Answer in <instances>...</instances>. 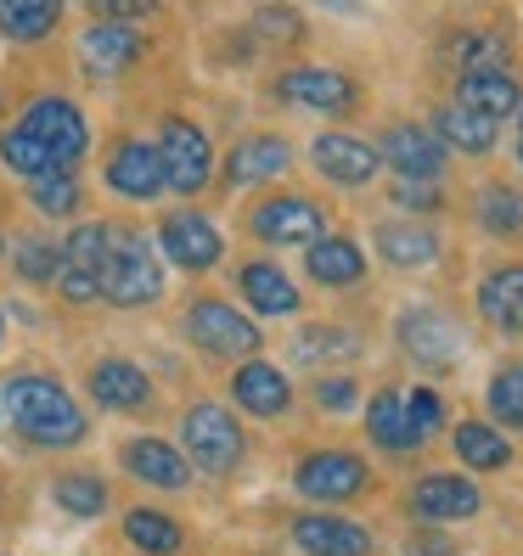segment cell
<instances>
[{"mask_svg": "<svg viewBox=\"0 0 523 556\" xmlns=\"http://www.w3.org/2000/svg\"><path fill=\"white\" fill-rule=\"evenodd\" d=\"M0 410L12 416V428L40 444V450H69L85 439V410L57 377H12L0 388Z\"/></svg>", "mask_w": 523, "mask_h": 556, "instance_id": "6da1fadb", "label": "cell"}, {"mask_svg": "<svg viewBox=\"0 0 523 556\" xmlns=\"http://www.w3.org/2000/svg\"><path fill=\"white\" fill-rule=\"evenodd\" d=\"M242 428H237V416L225 410V405H191L186 410V428H180V455H186V467H198L209 478H225V472H237L242 462Z\"/></svg>", "mask_w": 523, "mask_h": 556, "instance_id": "7a4b0ae2", "label": "cell"}, {"mask_svg": "<svg viewBox=\"0 0 523 556\" xmlns=\"http://www.w3.org/2000/svg\"><path fill=\"white\" fill-rule=\"evenodd\" d=\"M163 292V270H158V253L141 237H113L108 248V265H102V299L119 309H141Z\"/></svg>", "mask_w": 523, "mask_h": 556, "instance_id": "3957f363", "label": "cell"}, {"mask_svg": "<svg viewBox=\"0 0 523 556\" xmlns=\"http://www.w3.org/2000/svg\"><path fill=\"white\" fill-rule=\"evenodd\" d=\"M158 163H163V186H175L180 198H198V191L209 186L214 175V147L198 124H186V118H163L158 129Z\"/></svg>", "mask_w": 523, "mask_h": 556, "instance_id": "277c9868", "label": "cell"}, {"mask_svg": "<svg viewBox=\"0 0 523 556\" xmlns=\"http://www.w3.org/2000/svg\"><path fill=\"white\" fill-rule=\"evenodd\" d=\"M17 129H23L28 141H40V147L57 157V169H74V163L85 157V147H90L85 113H79L74 102H62V96H40V102H28Z\"/></svg>", "mask_w": 523, "mask_h": 556, "instance_id": "5b68a950", "label": "cell"}, {"mask_svg": "<svg viewBox=\"0 0 523 556\" xmlns=\"http://www.w3.org/2000/svg\"><path fill=\"white\" fill-rule=\"evenodd\" d=\"M186 338L198 343L203 354H214V359L259 354V326H253L248 315H237L232 304H220V299L191 304V315H186Z\"/></svg>", "mask_w": 523, "mask_h": 556, "instance_id": "8992f818", "label": "cell"}, {"mask_svg": "<svg viewBox=\"0 0 523 556\" xmlns=\"http://www.w3.org/2000/svg\"><path fill=\"white\" fill-rule=\"evenodd\" d=\"M292 483H299L304 501H326V506H344L366 489V462L349 450H321L310 455V462H299V472H292Z\"/></svg>", "mask_w": 523, "mask_h": 556, "instance_id": "52a82bcc", "label": "cell"}, {"mask_svg": "<svg viewBox=\"0 0 523 556\" xmlns=\"http://www.w3.org/2000/svg\"><path fill=\"white\" fill-rule=\"evenodd\" d=\"M253 237L259 242H271V248H310V242H321V208L310 203V198H271V203H259L253 208Z\"/></svg>", "mask_w": 523, "mask_h": 556, "instance_id": "ba28073f", "label": "cell"}, {"mask_svg": "<svg viewBox=\"0 0 523 556\" xmlns=\"http://www.w3.org/2000/svg\"><path fill=\"white\" fill-rule=\"evenodd\" d=\"M158 242H163V253H170L180 270H209L214 258L225 253L214 219H203V214H163L158 219Z\"/></svg>", "mask_w": 523, "mask_h": 556, "instance_id": "9c48e42d", "label": "cell"}, {"mask_svg": "<svg viewBox=\"0 0 523 556\" xmlns=\"http://www.w3.org/2000/svg\"><path fill=\"white\" fill-rule=\"evenodd\" d=\"M276 96L292 102V108H310V113H349L361 85H354L349 74H333V68H292L276 85Z\"/></svg>", "mask_w": 523, "mask_h": 556, "instance_id": "30bf717a", "label": "cell"}, {"mask_svg": "<svg viewBox=\"0 0 523 556\" xmlns=\"http://www.w3.org/2000/svg\"><path fill=\"white\" fill-rule=\"evenodd\" d=\"M400 349L416 359V366L445 371V366H456V349H462V338H456V326H450L439 309H406V315H400Z\"/></svg>", "mask_w": 523, "mask_h": 556, "instance_id": "8fae6325", "label": "cell"}, {"mask_svg": "<svg viewBox=\"0 0 523 556\" xmlns=\"http://www.w3.org/2000/svg\"><path fill=\"white\" fill-rule=\"evenodd\" d=\"M310 157H315V169L326 180H338V186H366L377 175V163H383V152L361 136H315Z\"/></svg>", "mask_w": 523, "mask_h": 556, "instance_id": "7c38bea8", "label": "cell"}, {"mask_svg": "<svg viewBox=\"0 0 523 556\" xmlns=\"http://www.w3.org/2000/svg\"><path fill=\"white\" fill-rule=\"evenodd\" d=\"M108 186L129 203H152L163 191V163H158V147H141V141H124L113 147L108 157Z\"/></svg>", "mask_w": 523, "mask_h": 556, "instance_id": "4fadbf2b", "label": "cell"}, {"mask_svg": "<svg viewBox=\"0 0 523 556\" xmlns=\"http://www.w3.org/2000/svg\"><path fill=\"white\" fill-rule=\"evenodd\" d=\"M383 157L395 163L406 180H434L445 169V147H439L434 129H422V124H395V129H388Z\"/></svg>", "mask_w": 523, "mask_h": 556, "instance_id": "5bb4252c", "label": "cell"}, {"mask_svg": "<svg viewBox=\"0 0 523 556\" xmlns=\"http://www.w3.org/2000/svg\"><path fill=\"white\" fill-rule=\"evenodd\" d=\"M119 462H124L129 478H141V483H152V489H186V478H191L186 455H180L175 444H163V439H129V444L119 450Z\"/></svg>", "mask_w": 523, "mask_h": 556, "instance_id": "9a60e30c", "label": "cell"}, {"mask_svg": "<svg viewBox=\"0 0 523 556\" xmlns=\"http://www.w3.org/2000/svg\"><path fill=\"white\" fill-rule=\"evenodd\" d=\"M484 501H478V489L468 478H450V472H434V478H422L411 489V511L416 517H428V522H462L473 517Z\"/></svg>", "mask_w": 523, "mask_h": 556, "instance_id": "2e32d148", "label": "cell"}, {"mask_svg": "<svg viewBox=\"0 0 523 556\" xmlns=\"http://www.w3.org/2000/svg\"><path fill=\"white\" fill-rule=\"evenodd\" d=\"M90 400L108 410H147L152 405V382L136 359H102L90 371Z\"/></svg>", "mask_w": 523, "mask_h": 556, "instance_id": "e0dca14e", "label": "cell"}, {"mask_svg": "<svg viewBox=\"0 0 523 556\" xmlns=\"http://www.w3.org/2000/svg\"><path fill=\"white\" fill-rule=\"evenodd\" d=\"M287 163H292V152H287L282 136H242L232 147V157H225V180L232 186H259V180L287 175Z\"/></svg>", "mask_w": 523, "mask_h": 556, "instance_id": "ac0fdd59", "label": "cell"}, {"mask_svg": "<svg viewBox=\"0 0 523 556\" xmlns=\"http://www.w3.org/2000/svg\"><path fill=\"white\" fill-rule=\"evenodd\" d=\"M292 540L310 556H366L372 551V534L361 522H344V517H299L292 522Z\"/></svg>", "mask_w": 523, "mask_h": 556, "instance_id": "d6986e66", "label": "cell"}, {"mask_svg": "<svg viewBox=\"0 0 523 556\" xmlns=\"http://www.w3.org/2000/svg\"><path fill=\"white\" fill-rule=\"evenodd\" d=\"M232 400L248 410V416H282L287 400H292V388L276 366H265V359H248V366L232 377Z\"/></svg>", "mask_w": 523, "mask_h": 556, "instance_id": "ffe728a7", "label": "cell"}, {"mask_svg": "<svg viewBox=\"0 0 523 556\" xmlns=\"http://www.w3.org/2000/svg\"><path fill=\"white\" fill-rule=\"evenodd\" d=\"M136 56H141V40H136V28H124V23H96L79 35V62L90 74H119Z\"/></svg>", "mask_w": 523, "mask_h": 556, "instance_id": "44dd1931", "label": "cell"}, {"mask_svg": "<svg viewBox=\"0 0 523 556\" xmlns=\"http://www.w3.org/2000/svg\"><path fill=\"white\" fill-rule=\"evenodd\" d=\"M366 433L388 450V455H411L422 439L411 428V410H406V394H395V388H383V394L366 405Z\"/></svg>", "mask_w": 523, "mask_h": 556, "instance_id": "7402d4cb", "label": "cell"}, {"mask_svg": "<svg viewBox=\"0 0 523 556\" xmlns=\"http://www.w3.org/2000/svg\"><path fill=\"white\" fill-rule=\"evenodd\" d=\"M478 309L489 315V326H501V332H523V265L489 270L484 287H478Z\"/></svg>", "mask_w": 523, "mask_h": 556, "instance_id": "603a6c76", "label": "cell"}, {"mask_svg": "<svg viewBox=\"0 0 523 556\" xmlns=\"http://www.w3.org/2000/svg\"><path fill=\"white\" fill-rule=\"evenodd\" d=\"M242 299H248L259 315H299V287L287 281V270L265 265V258L242 265Z\"/></svg>", "mask_w": 523, "mask_h": 556, "instance_id": "cb8c5ba5", "label": "cell"}, {"mask_svg": "<svg viewBox=\"0 0 523 556\" xmlns=\"http://www.w3.org/2000/svg\"><path fill=\"white\" fill-rule=\"evenodd\" d=\"M321 287H354L366 276V253L354 248L349 237H321L310 242V265H304Z\"/></svg>", "mask_w": 523, "mask_h": 556, "instance_id": "d4e9b609", "label": "cell"}, {"mask_svg": "<svg viewBox=\"0 0 523 556\" xmlns=\"http://www.w3.org/2000/svg\"><path fill=\"white\" fill-rule=\"evenodd\" d=\"M462 108H473L478 118H489V124H501L507 113H518V85H512V74H501V68H489V74H462V96H456Z\"/></svg>", "mask_w": 523, "mask_h": 556, "instance_id": "484cf974", "label": "cell"}, {"mask_svg": "<svg viewBox=\"0 0 523 556\" xmlns=\"http://www.w3.org/2000/svg\"><path fill=\"white\" fill-rule=\"evenodd\" d=\"M377 253L395 270H422V265L439 258V237L428 231V225H377Z\"/></svg>", "mask_w": 523, "mask_h": 556, "instance_id": "4316f807", "label": "cell"}, {"mask_svg": "<svg viewBox=\"0 0 523 556\" xmlns=\"http://www.w3.org/2000/svg\"><path fill=\"white\" fill-rule=\"evenodd\" d=\"M434 136H439V147H456V152H489L496 147V124L489 118H478L473 108H462V102H450V108H439V118H434Z\"/></svg>", "mask_w": 523, "mask_h": 556, "instance_id": "83f0119b", "label": "cell"}, {"mask_svg": "<svg viewBox=\"0 0 523 556\" xmlns=\"http://www.w3.org/2000/svg\"><path fill=\"white\" fill-rule=\"evenodd\" d=\"M57 17H62L57 0H0V35H12L23 46L46 40L57 28Z\"/></svg>", "mask_w": 523, "mask_h": 556, "instance_id": "f1b7e54d", "label": "cell"}, {"mask_svg": "<svg viewBox=\"0 0 523 556\" xmlns=\"http://www.w3.org/2000/svg\"><path fill=\"white\" fill-rule=\"evenodd\" d=\"M124 540L136 545V551H147V556H175L186 540H180V529H175V517H163V511H129L124 517Z\"/></svg>", "mask_w": 523, "mask_h": 556, "instance_id": "f546056e", "label": "cell"}, {"mask_svg": "<svg viewBox=\"0 0 523 556\" xmlns=\"http://www.w3.org/2000/svg\"><path fill=\"white\" fill-rule=\"evenodd\" d=\"M456 455H462L468 467H478V472H496V467L512 462L507 439L496 428H484V421H462V428H456Z\"/></svg>", "mask_w": 523, "mask_h": 556, "instance_id": "4dcf8cb0", "label": "cell"}, {"mask_svg": "<svg viewBox=\"0 0 523 556\" xmlns=\"http://www.w3.org/2000/svg\"><path fill=\"white\" fill-rule=\"evenodd\" d=\"M292 354H299L304 366H333V359H354V354H361V338L344 332V326H310V332H299Z\"/></svg>", "mask_w": 523, "mask_h": 556, "instance_id": "1f68e13d", "label": "cell"}, {"mask_svg": "<svg viewBox=\"0 0 523 556\" xmlns=\"http://www.w3.org/2000/svg\"><path fill=\"white\" fill-rule=\"evenodd\" d=\"M478 225H484L489 237L523 231V198H518V191H507V186H484L478 191Z\"/></svg>", "mask_w": 523, "mask_h": 556, "instance_id": "d6a6232c", "label": "cell"}, {"mask_svg": "<svg viewBox=\"0 0 523 556\" xmlns=\"http://www.w3.org/2000/svg\"><path fill=\"white\" fill-rule=\"evenodd\" d=\"M108 248H113V231H108L102 219L74 225L69 248H62V265H74V270H96V276H102V265H108Z\"/></svg>", "mask_w": 523, "mask_h": 556, "instance_id": "836d02e7", "label": "cell"}, {"mask_svg": "<svg viewBox=\"0 0 523 556\" xmlns=\"http://www.w3.org/2000/svg\"><path fill=\"white\" fill-rule=\"evenodd\" d=\"M57 506L74 511V517H102L108 511V483L90 478V472H69V478H57Z\"/></svg>", "mask_w": 523, "mask_h": 556, "instance_id": "e575fe53", "label": "cell"}, {"mask_svg": "<svg viewBox=\"0 0 523 556\" xmlns=\"http://www.w3.org/2000/svg\"><path fill=\"white\" fill-rule=\"evenodd\" d=\"M0 157H7V169H17L23 180H40V175H57V157L40 147V141H28L23 129H7L0 136Z\"/></svg>", "mask_w": 523, "mask_h": 556, "instance_id": "d590c367", "label": "cell"}, {"mask_svg": "<svg viewBox=\"0 0 523 556\" xmlns=\"http://www.w3.org/2000/svg\"><path fill=\"white\" fill-rule=\"evenodd\" d=\"M28 203H35L40 214H74L79 208V180L69 169H57V175H40V180H28Z\"/></svg>", "mask_w": 523, "mask_h": 556, "instance_id": "8d00e7d4", "label": "cell"}, {"mask_svg": "<svg viewBox=\"0 0 523 556\" xmlns=\"http://www.w3.org/2000/svg\"><path fill=\"white\" fill-rule=\"evenodd\" d=\"M17 276L23 281H57L62 276V248L57 242H40V237L17 242Z\"/></svg>", "mask_w": 523, "mask_h": 556, "instance_id": "74e56055", "label": "cell"}, {"mask_svg": "<svg viewBox=\"0 0 523 556\" xmlns=\"http://www.w3.org/2000/svg\"><path fill=\"white\" fill-rule=\"evenodd\" d=\"M489 416L507 421V428H523V366L489 382Z\"/></svg>", "mask_w": 523, "mask_h": 556, "instance_id": "f35d334b", "label": "cell"}, {"mask_svg": "<svg viewBox=\"0 0 523 556\" xmlns=\"http://www.w3.org/2000/svg\"><path fill=\"white\" fill-rule=\"evenodd\" d=\"M450 51H456V62H468V74H489V68L507 56V46H501L496 35H462Z\"/></svg>", "mask_w": 523, "mask_h": 556, "instance_id": "ab89813d", "label": "cell"}, {"mask_svg": "<svg viewBox=\"0 0 523 556\" xmlns=\"http://www.w3.org/2000/svg\"><path fill=\"white\" fill-rule=\"evenodd\" d=\"M406 410H411V428H416V439H428L439 421H445V405H439V394L434 388H416V394H406Z\"/></svg>", "mask_w": 523, "mask_h": 556, "instance_id": "60d3db41", "label": "cell"}, {"mask_svg": "<svg viewBox=\"0 0 523 556\" xmlns=\"http://www.w3.org/2000/svg\"><path fill=\"white\" fill-rule=\"evenodd\" d=\"M253 28H259V35H265V40H299L304 35V23H299V12H287V7H265V12H259L253 17Z\"/></svg>", "mask_w": 523, "mask_h": 556, "instance_id": "b9f144b4", "label": "cell"}, {"mask_svg": "<svg viewBox=\"0 0 523 556\" xmlns=\"http://www.w3.org/2000/svg\"><path fill=\"white\" fill-rule=\"evenodd\" d=\"M57 292H62L69 304H90V299H102V276H96V270H74V265H62Z\"/></svg>", "mask_w": 523, "mask_h": 556, "instance_id": "7bdbcfd3", "label": "cell"}, {"mask_svg": "<svg viewBox=\"0 0 523 556\" xmlns=\"http://www.w3.org/2000/svg\"><path fill=\"white\" fill-rule=\"evenodd\" d=\"M395 203H400V208H416V214H434V208H439V186L400 175V180H395Z\"/></svg>", "mask_w": 523, "mask_h": 556, "instance_id": "ee69618b", "label": "cell"}, {"mask_svg": "<svg viewBox=\"0 0 523 556\" xmlns=\"http://www.w3.org/2000/svg\"><path fill=\"white\" fill-rule=\"evenodd\" d=\"M315 400H321V410H349V405H354V382H349V377H326V382L315 388Z\"/></svg>", "mask_w": 523, "mask_h": 556, "instance_id": "f6af8a7d", "label": "cell"}, {"mask_svg": "<svg viewBox=\"0 0 523 556\" xmlns=\"http://www.w3.org/2000/svg\"><path fill=\"white\" fill-rule=\"evenodd\" d=\"M96 12H102V23H119V17H147L152 0H90Z\"/></svg>", "mask_w": 523, "mask_h": 556, "instance_id": "bcb514c9", "label": "cell"}, {"mask_svg": "<svg viewBox=\"0 0 523 556\" xmlns=\"http://www.w3.org/2000/svg\"><path fill=\"white\" fill-rule=\"evenodd\" d=\"M456 551V540H445V534H416L411 540V556H450Z\"/></svg>", "mask_w": 523, "mask_h": 556, "instance_id": "7dc6e473", "label": "cell"}, {"mask_svg": "<svg viewBox=\"0 0 523 556\" xmlns=\"http://www.w3.org/2000/svg\"><path fill=\"white\" fill-rule=\"evenodd\" d=\"M0 332H7V315H0Z\"/></svg>", "mask_w": 523, "mask_h": 556, "instance_id": "c3c4849f", "label": "cell"}, {"mask_svg": "<svg viewBox=\"0 0 523 556\" xmlns=\"http://www.w3.org/2000/svg\"><path fill=\"white\" fill-rule=\"evenodd\" d=\"M0 248H7V242H0Z\"/></svg>", "mask_w": 523, "mask_h": 556, "instance_id": "681fc988", "label": "cell"}, {"mask_svg": "<svg viewBox=\"0 0 523 556\" xmlns=\"http://www.w3.org/2000/svg\"><path fill=\"white\" fill-rule=\"evenodd\" d=\"M518 152H523V147H518Z\"/></svg>", "mask_w": 523, "mask_h": 556, "instance_id": "f907efd6", "label": "cell"}]
</instances>
